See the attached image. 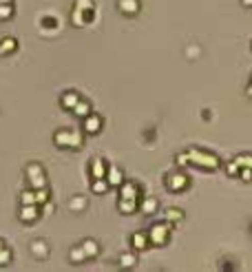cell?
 I'll use <instances>...</instances> for the list:
<instances>
[{
  "mask_svg": "<svg viewBox=\"0 0 252 272\" xmlns=\"http://www.w3.org/2000/svg\"><path fill=\"white\" fill-rule=\"evenodd\" d=\"M188 159L192 166L197 168H204V170H217L221 166V159H219L215 153H208V151H201V149H188Z\"/></svg>",
  "mask_w": 252,
  "mask_h": 272,
  "instance_id": "6da1fadb",
  "label": "cell"
},
{
  "mask_svg": "<svg viewBox=\"0 0 252 272\" xmlns=\"http://www.w3.org/2000/svg\"><path fill=\"white\" fill-rule=\"evenodd\" d=\"M168 232H170L168 224H155V226L150 228V232H148L150 243H155V245L166 243V241H168Z\"/></svg>",
  "mask_w": 252,
  "mask_h": 272,
  "instance_id": "7a4b0ae2",
  "label": "cell"
},
{
  "mask_svg": "<svg viewBox=\"0 0 252 272\" xmlns=\"http://www.w3.org/2000/svg\"><path fill=\"white\" fill-rule=\"evenodd\" d=\"M188 184H190V179H188V175H184V172H172V175L166 177V186H168L172 192L184 190Z\"/></svg>",
  "mask_w": 252,
  "mask_h": 272,
  "instance_id": "3957f363",
  "label": "cell"
},
{
  "mask_svg": "<svg viewBox=\"0 0 252 272\" xmlns=\"http://www.w3.org/2000/svg\"><path fill=\"white\" fill-rule=\"evenodd\" d=\"M119 9L126 13H135L139 9V3L137 0H119Z\"/></svg>",
  "mask_w": 252,
  "mask_h": 272,
  "instance_id": "277c9868",
  "label": "cell"
},
{
  "mask_svg": "<svg viewBox=\"0 0 252 272\" xmlns=\"http://www.w3.org/2000/svg\"><path fill=\"white\" fill-rule=\"evenodd\" d=\"M235 162L239 164V168H252V155L250 153H243V155L235 157Z\"/></svg>",
  "mask_w": 252,
  "mask_h": 272,
  "instance_id": "5b68a950",
  "label": "cell"
},
{
  "mask_svg": "<svg viewBox=\"0 0 252 272\" xmlns=\"http://www.w3.org/2000/svg\"><path fill=\"white\" fill-rule=\"evenodd\" d=\"M148 235H133V243H135V248L137 250H142V248H146L148 245Z\"/></svg>",
  "mask_w": 252,
  "mask_h": 272,
  "instance_id": "8992f818",
  "label": "cell"
},
{
  "mask_svg": "<svg viewBox=\"0 0 252 272\" xmlns=\"http://www.w3.org/2000/svg\"><path fill=\"white\" fill-rule=\"evenodd\" d=\"M182 217H184V212L179 208H168V210H166V219H168V221H179Z\"/></svg>",
  "mask_w": 252,
  "mask_h": 272,
  "instance_id": "52a82bcc",
  "label": "cell"
},
{
  "mask_svg": "<svg viewBox=\"0 0 252 272\" xmlns=\"http://www.w3.org/2000/svg\"><path fill=\"white\" fill-rule=\"evenodd\" d=\"M155 208H157V199H146V202L142 204V210L146 212V215H150V212H155Z\"/></svg>",
  "mask_w": 252,
  "mask_h": 272,
  "instance_id": "ba28073f",
  "label": "cell"
},
{
  "mask_svg": "<svg viewBox=\"0 0 252 272\" xmlns=\"http://www.w3.org/2000/svg\"><path fill=\"white\" fill-rule=\"evenodd\" d=\"M225 170H228L230 177H239V170H241V168H239V164L232 159V162H228V166H225Z\"/></svg>",
  "mask_w": 252,
  "mask_h": 272,
  "instance_id": "9c48e42d",
  "label": "cell"
},
{
  "mask_svg": "<svg viewBox=\"0 0 252 272\" xmlns=\"http://www.w3.org/2000/svg\"><path fill=\"white\" fill-rule=\"evenodd\" d=\"M239 177H241V182H252V168H241Z\"/></svg>",
  "mask_w": 252,
  "mask_h": 272,
  "instance_id": "30bf717a",
  "label": "cell"
},
{
  "mask_svg": "<svg viewBox=\"0 0 252 272\" xmlns=\"http://www.w3.org/2000/svg\"><path fill=\"white\" fill-rule=\"evenodd\" d=\"M99 129V117H91L89 119V131H97Z\"/></svg>",
  "mask_w": 252,
  "mask_h": 272,
  "instance_id": "8fae6325",
  "label": "cell"
},
{
  "mask_svg": "<svg viewBox=\"0 0 252 272\" xmlns=\"http://www.w3.org/2000/svg\"><path fill=\"white\" fill-rule=\"evenodd\" d=\"M95 177H97V179H99V177H104V175H102V162H99V159L95 162Z\"/></svg>",
  "mask_w": 252,
  "mask_h": 272,
  "instance_id": "7c38bea8",
  "label": "cell"
},
{
  "mask_svg": "<svg viewBox=\"0 0 252 272\" xmlns=\"http://www.w3.org/2000/svg\"><path fill=\"white\" fill-rule=\"evenodd\" d=\"M122 261H124V265H133V263H135V257L124 255V257H122Z\"/></svg>",
  "mask_w": 252,
  "mask_h": 272,
  "instance_id": "4fadbf2b",
  "label": "cell"
},
{
  "mask_svg": "<svg viewBox=\"0 0 252 272\" xmlns=\"http://www.w3.org/2000/svg\"><path fill=\"white\" fill-rule=\"evenodd\" d=\"M119 182V172L117 170H111V184H117Z\"/></svg>",
  "mask_w": 252,
  "mask_h": 272,
  "instance_id": "5bb4252c",
  "label": "cell"
},
{
  "mask_svg": "<svg viewBox=\"0 0 252 272\" xmlns=\"http://www.w3.org/2000/svg\"><path fill=\"white\" fill-rule=\"evenodd\" d=\"M104 188H106V184H102V182L95 184V190H104Z\"/></svg>",
  "mask_w": 252,
  "mask_h": 272,
  "instance_id": "9a60e30c",
  "label": "cell"
},
{
  "mask_svg": "<svg viewBox=\"0 0 252 272\" xmlns=\"http://www.w3.org/2000/svg\"><path fill=\"white\" fill-rule=\"evenodd\" d=\"M245 93H248V95L252 97V78H250V82H248V91H245Z\"/></svg>",
  "mask_w": 252,
  "mask_h": 272,
  "instance_id": "2e32d148",
  "label": "cell"
},
{
  "mask_svg": "<svg viewBox=\"0 0 252 272\" xmlns=\"http://www.w3.org/2000/svg\"><path fill=\"white\" fill-rule=\"evenodd\" d=\"M241 5L243 7H252V0H241Z\"/></svg>",
  "mask_w": 252,
  "mask_h": 272,
  "instance_id": "e0dca14e",
  "label": "cell"
}]
</instances>
